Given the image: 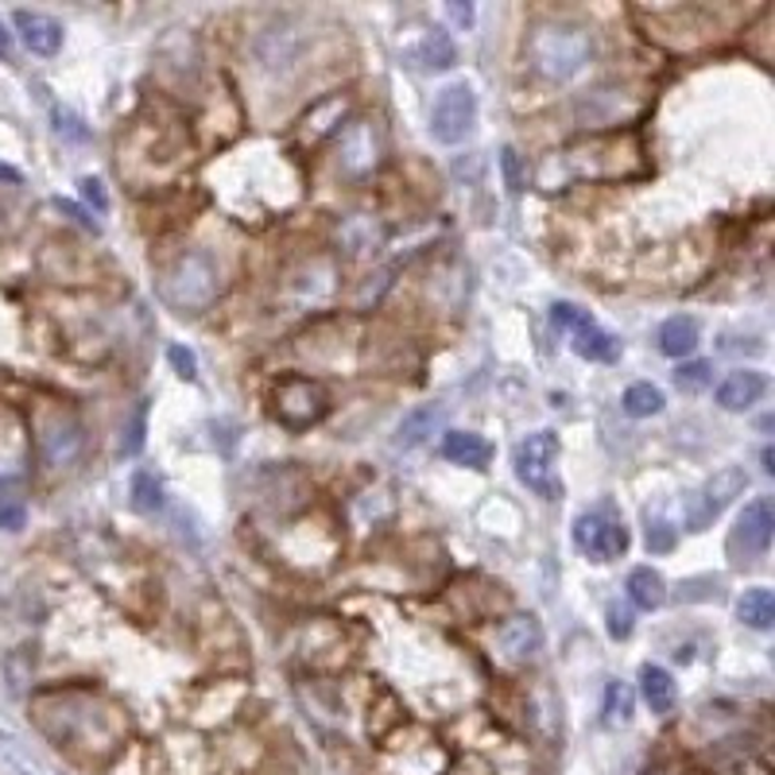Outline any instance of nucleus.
<instances>
[{
  "label": "nucleus",
  "mask_w": 775,
  "mask_h": 775,
  "mask_svg": "<svg viewBox=\"0 0 775 775\" xmlns=\"http://www.w3.org/2000/svg\"><path fill=\"white\" fill-rule=\"evenodd\" d=\"M574 354L585 357V361H616V354H621V341L609 338L605 330H598V326H582V330H574Z\"/></svg>",
  "instance_id": "5701e85b"
},
{
  "label": "nucleus",
  "mask_w": 775,
  "mask_h": 775,
  "mask_svg": "<svg viewBox=\"0 0 775 775\" xmlns=\"http://www.w3.org/2000/svg\"><path fill=\"white\" fill-rule=\"evenodd\" d=\"M82 194H85V198L93 202V206L101 210V214H105V210H109V198H105V191H101V183H98V179H82Z\"/></svg>",
  "instance_id": "4c0bfd02"
},
{
  "label": "nucleus",
  "mask_w": 775,
  "mask_h": 775,
  "mask_svg": "<svg viewBox=\"0 0 775 775\" xmlns=\"http://www.w3.org/2000/svg\"><path fill=\"white\" fill-rule=\"evenodd\" d=\"M299 51H303V31H295L292 23H272V28L256 39V59H261V67L272 70V74L295 67Z\"/></svg>",
  "instance_id": "9b49d317"
},
{
  "label": "nucleus",
  "mask_w": 775,
  "mask_h": 775,
  "mask_svg": "<svg viewBox=\"0 0 775 775\" xmlns=\"http://www.w3.org/2000/svg\"><path fill=\"white\" fill-rule=\"evenodd\" d=\"M160 295L167 307H175L179 315H202L214 307L217 299V264L210 253L191 248L183 253L160 279Z\"/></svg>",
  "instance_id": "f03ea898"
},
{
  "label": "nucleus",
  "mask_w": 775,
  "mask_h": 775,
  "mask_svg": "<svg viewBox=\"0 0 775 775\" xmlns=\"http://www.w3.org/2000/svg\"><path fill=\"white\" fill-rule=\"evenodd\" d=\"M497 640H500V652H504L508 660L523 663L543 647V624H539V616H531V613H516L500 624Z\"/></svg>",
  "instance_id": "f8f14e48"
},
{
  "label": "nucleus",
  "mask_w": 775,
  "mask_h": 775,
  "mask_svg": "<svg viewBox=\"0 0 775 775\" xmlns=\"http://www.w3.org/2000/svg\"><path fill=\"white\" fill-rule=\"evenodd\" d=\"M551 323L559 326V330H582V326H590L593 318L585 315L582 307H574V303H554V307H551Z\"/></svg>",
  "instance_id": "c756f323"
},
{
  "label": "nucleus",
  "mask_w": 775,
  "mask_h": 775,
  "mask_svg": "<svg viewBox=\"0 0 775 775\" xmlns=\"http://www.w3.org/2000/svg\"><path fill=\"white\" fill-rule=\"evenodd\" d=\"M473 121H477V93L466 82L446 85L438 93L435 109H430V136L438 144H461L473 132Z\"/></svg>",
  "instance_id": "39448f33"
},
{
  "label": "nucleus",
  "mask_w": 775,
  "mask_h": 775,
  "mask_svg": "<svg viewBox=\"0 0 775 775\" xmlns=\"http://www.w3.org/2000/svg\"><path fill=\"white\" fill-rule=\"evenodd\" d=\"M144 430H147V404L140 399L136 404V411H132V419H129V427H124V438H121V453H140L144 450Z\"/></svg>",
  "instance_id": "c85d7f7f"
},
{
  "label": "nucleus",
  "mask_w": 775,
  "mask_h": 775,
  "mask_svg": "<svg viewBox=\"0 0 775 775\" xmlns=\"http://www.w3.org/2000/svg\"><path fill=\"white\" fill-rule=\"evenodd\" d=\"M16 28H20L23 43H28L35 54H54L62 47L59 20H51V16H43V12H28V8H20V12H16Z\"/></svg>",
  "instance_id": "dca6fc26"
},
{
  "label": "nucleus",
  "mask_w": 775,
  "mask_h": 775,
  "mask_svg": "<svg viewBox=\"0 0 775 775\" xmlns=\"http://www.w3.org/2000/svg\"><path fill=\"white\" fill-rule=\"evenodd\" d=\"M624 411L632 415V419H647V415H660L663 411V391L655 385H632L629 391H624Z\"/></svg>",
  "instance_id": "a878e982"
},
{
  "label": "nucleus",
  "mask_w": 775,
  "mask_h": 775,
  "mask_svg": "<svg viewBox=\"0 0 775 775\" xmlns=\"http://www.w3.org/2000/svg\"><path fill=\"white\" fill-rule=\"evenodd\" d=\"M698 346V323L691 315H675L660 326V349L667 357H686Z\"/></svg>",
  "instance_id": "412c9836"
},
{
  "label": "nucleus",
  "mask_w": 775,
  "mask_h": 775,
  "mask_svg": "<svg viewBox=\"0 0 775 775\" xmlns=\"http://www.w3.org/2000/svg\"><path fill=\"white\" fill-rule=\"evenodd\" d=\"M647 775H675V772H667V768H652Z\"/></svg>",
  "instance_id": "37998d69"
},
{
  "label": "nucleus",
  "mask_w": 775,
  "mask_h": 775,
  "mask_svg": "<svg viewBox=\"0 0 775 775\" xmlns=\"http://www.w3.org/2000/svg\"><path fill=\"white\" fill-rule=\"evenodd\" d=\"M438 419H442V407L438 404H422V407H415V411H407L404 422H399V430H396V446L399 450H415V446H422L430 435H435Z\"/></svg>",
  "instance_id": "a211bd4d"
},
{
  "label": "nucleus",
  "mask_w": 775,
  "mask_h": 775,
  "mask_svg": "<svg viewBox=\"0 0 775 775\" xmlns=\"http://www.w3.org/2000/svg\"><path fill=\"white\" fill-rule=\"evenodd\" d=\"M647 547L652 551H671L675 547V531H671V523H655V528H647Z\"/></svg>",
  "instance_id": "c9c22d12"
},
{
  "label": "nucleus",
  "mask_w": 775,
  "mask_h": 775,
  "mask_svg": "<svg viewBox=\"0 0 775 775\" xmlns=\"http://www.w3.org/2000/svg\"><path fill=\"white\" fill-rule=\"evenodd\" d=\"M528 59L547 82H570L593 59V35L578 23H543L531 31Z\"/></svg>",
  "instance_id": "f257e3e1"
},
{
  "label": "nucleus",
  "mask_w": 775,
  "mask_h": 775,
  "mask_svg": "<svg viewBox=\"0 0 775 775\" xmlns=\"http://www.w3.org/2000/svg\"><path fill=\"white\" fill-rule=\"evenodd\" d=\"M160 504H163L160 481H155L147 469H140V473L132 477V508H136V512H155Z\"/></svg>",
  "instance_id": "bb28decb"
},
{
  "label": "nucleus",
  "mask_w": 775,
  "mask_h": 775,
  "mask_svg": "<svg viewBox=\"0 0 775 775\" xmlns=\"http://www.w3.org/2000/svg\"><path fill=\"white\" fill-rule=\"evenodd\" d=\"M772 531H775V512L768 500H753V504H745V512H741L737 528H733L730 536V554L737 562H753L761 559L764 551L772 547Z\"/></svg>",
  "instance_id": "1a4fd4ad"
},
{
  "label": "nucleus",
  "mask_w": 775,
  "mask_h": 775,
  "mask_svg": "<svg viewBox=\"0 0 775 775\" xmlns=\"http://www.w3.org/2000/svg\"><path fill=\"white\" fill-rule=\"evenodd\" d=\"M500 171H504V186L512 194H520L523 186H528V179H523L520 152H516V147H504V152H500Z\"/></svg>",
  "instance_id": "2f4dec72"
},
{
  "label": "nucleus",
  "mask_w": 775,
  "mask_h": 775,
  "mask_svg": "<svg viewBox=\"0 0 775 775\" xmlns=\"http://www.w3.org/2000/svg\"><path fill=\"white\" fill-rule=\"evenodd\" d=\"M404 54L422 70H450L453 62H458L453 39L446 35L442 28H427V23L419 28V39H415V43H404Z\"/></svg>",
  "instance_id": "ddd939ff"
},
{
  "label": "nucleus",
  "mask_w": 775,
  "mask_h": 775,
  "mask_svg": "<svg viewBox=\"0 0 775 775\" xmlns=\"http://www.w3.org/2000/svg\"><path fill=\"white\" fill-rule=\"evenodd\" d=\"M516 477L528 485L531 492H539L543 500L562 497L559 481V438L551 430H536L516 446Z\"/></svg>",
  "instance_id": "7ed1b4c3"
},
{
  "label": "nucleus",
  "mask_w": 775,
  "mask_h": 775,
  "mask_svg": "<svg viewBox=\"0 0 775 775\" xmlns=\"http://www.w3.org/2000/svg\"><path fill=\"white\" fill-rule=\"evenodd\" d=\"M59 210H67V214H70V217H78V222H82V225H85V230H93V222H90V217H85V214H82V210H78V206H74V202H62V198H59Z\"/></svg>",
  "instance_id": "a19ab883"
},
{
  "label": "nucleus",
  "mask_w": 775,
  "mask_h": 775,
  "mask_svg": "<svg viewBox=\"0 0 775 775\" xmlns=\"http://www.w3.org/2000/svg\"><path fill=\"white\" fill-rule=\"evenodd\" d=\"M629 598H632V605L636 609H660L663 601H667V585H663V578H660V570H652V567H636L629 574Z\"/></svg>",
  "instance_id": "4be33fe9"
},
{
  "label": "nucleus",
  "mask_w": 775,
  "mask_h": 775,
  "mask_svg": "<svg viewBox=\"0 0 775 775\" xmlns=\"http://www.w3.org/2000/svg\"><path fill=\"white\" fill-rule=\"evenodd\" d=\"M640 691H644V702L652 706V714H671L675 710V679L667 675L663 667H655V663H647L644 671H640Z\"/></svg>",
  "instance_id": "aec40b11"
},
{
  "label": "nucleus",
  "mask_w": 775,
  "mask_h": 775,
  "mask_svg": "<svg viewBox=\"0 0 775 775\" xmlns=\"http://www.w3.org/2000/svg\"><path fill=\"white\" fill-rule=\"evenodd\" d=\"M764 391H768V377H764V373L737 369L722 380V388H717V404H722L725 411H748L753 404H761Z\"/></svg>",
  "instance_id": "4468645a"
},
{
  "label": "nucleus",
  "mask_w": 775,
  "mask_h": 775,
  "mask_svg": "<svg viewBox=\"0 0 775 775\" xmlns=\"http://www.w3.org/2000/svg\"><path fill=\"white\" fill-rule=\"evenodd\" d=\"M632 717V686L609 683L605 686V725H624Z\"/></svg>",
  "instance_id": "cd10ccee"
},
{
  "label": "nucleus",
  "mask_w": 775,
  "mask_h": 775,
  "mask_svg": "<svg viewBox=\"0 0 775 775\" xmlns=\"http://www.w3.org/2000/svg\"><path fill=\"white\" fill-rule=\"evenodd\" d=\"M385 225L377 222V217H369V214H354V217H346L341 222V230H338V241H341V248H346L349 256H373L380 245H385Z\"/></svg>",
  "instance_id": "2eb2a0df"
},
{
  "label": "nucleus",
  "mask_w": 775,
  "mask_h": 775,
  "mask_svg": "<svg viewBox=\"0 0 775 775\" xmlns=\"http://www.w3.org/2000/svg\"><path fill=\"white\" fill-rule=\"evenodd\" d=\"M341 113H346V98H330L323 101V105L315 109V113L303 121V140L307 144H318V140L326 136V132H334L341 124Z\"/></svg>",
  "instance_id": "393cba45"
},
{
  "label": "nucleus",
  "mask_w": 775,
  "mask_h": 775,
  "mask_svg": "<svg viewBox=\"0 0 775 775\" xmlns=\"http://www.w3.org/2000/svg\"><path fill=\"white\" fill-rule=\"evenodd\" d=\"M167 357H171V365H175V369H179V377H186V380L198 377V365H194V354H191V349L171 346V349H167Z\"/></svg>",
  "instance_id": "72a5a7b5"
},
{
  "label": "nucleus",
  "mask_w": 775,
  "mask_h": 775,
  "mask_svg": "<svg viewBox=\"0 0 775 775\" xmlns=\"http://www.w3.org/2000/svg\"><path fill=\"white\" fill-rule=\"evenodd\" d=\"M54 121H59V132H67V136H74V140H85V129H78V121L70 113H54Z\"/></svg>",
  "instance_id": "ea45409f"
},
{
  "label": "nucleus",
  "mask_w": 775,
  "mask_h": 775,
  "mask_svg": "<svg viewBox=\"0 0 775 775\" xmlns=\"http://www.w3.org/2000/svg\"><path fill=\"white\" fill-rule=\"evenodd\" d=\"M745 485H748V473H745V469H737V466L717 469V473L706 481V489H702L698 497L691 500V512H686V520H691V531L710 528V523H714L717 516H722L725 508H730L733 500H737L741 492H745Z\"/></svg>",
  "instance_id": "0eeeda50"
},
{
  "label": "nucleus",
  "mask_w": 775,
  "mask_h": 775,
  "mask_svg": "<svg viewBox=\"0 0 775 775\" xmlns=\"http://www.w3.org/2000/svg\"><path fill=\"white\" fill-rule=\"evenodd\" d=\"M391 284V268L388 272H377V276H369V284L361 287V295H357V307H369V303H377L380 299V292H385V287Z\"/></svg>",
  "instance_id": "473e14b6"
},
{
  "label": "nucleus",
  "mask_w": 775,
  "mask_h": 775,
  "mask_svg": "<svg viewBox=\"0 0 775 775\" xmlns=\"http://www.w3.org/2000/svg\"><path fill=\"white\" fill-rule=\"evenodd\" d=\"M442 453L450 461H458V466L485 469V466H489V458H492V446L485 442L481 435H473V430H446Z\"/></svg>",
  "instance_id": "f3484780"
},
{
  "label": "nucleus",
  "mask_w": 775,
  "mask_h": 775,
  "mask_svg": "<svg viewBox=\"0 0 775 775\" xmlns=\"http://www.w3.org/2000/svg\"><path fill=\"white\" fill-rule=\"evenodd\" d=\"M334 287H338V279H334V268L326 261H315L307 272H299V276L292 279V292H295V299H299L303 307H307V303L315 307V303L330 299Z\"/></svg>",
  "instance_id": "6ab92c4d"
},
{
  "label": "nucleus",
  "mask_w": 775,
  "mask_h": 775,
  "mask_svg": "<svg viewBox=\"0 0 775 775\" xmlns=\"http://www.w3.org/2000/svg\"><path fill=\"white\" fill-rule=\"evenodd\" d=\"M737 616L748 624V629H772L775 621V598L772 590H764V585H756V590H745V598L737 601Z\"/></svg>",
  "instance_id": "b1692460"
},
{
  "label": "nucleus",
  "mask_w": 775,
  "mask_h": 775,
  "mask_svg": "<svg viewBox=\"0 0 775 775\" xmlns=\"http://www.w3.org/2000/svg\"><path fill=\"white\" fill-rule=\"evenodd\" d=\"M632 632V613L621 605H609V636L613 640H624Z\"/></svg>",
  "instance_id": "f704fd0d"
},
{
  "label": "nucleus",
  "mask_w": 775,
  "mask_h": 775,
  "mask_svg": "<svg viewBox=\"0 0 775 775\" xmlns=\"http://www.w3.org/2000/svg\"><path fill=\"white\" fill-rule=\"evenodd\" d=\"M330 411V396L318 380L310 377H287L276 385V419L287 430H307L315 427L323 415Z\"/></svg>",
  "instance_id": "20e7f679"
},
{
  "label": "nucleus",
  "mask_w": 775,
  "mask_h": 775,
  "mask_svg": "<svg viewBox=\"0 0 775 775\" xmlns=\"http://www.w3.org/2000/svg\"><path fill=\"white\" fill-rule=\"evenodd\" d=\"M82 446H85V427L74 415H59V419L39 435V453H43V461L54 469L70 466V461L82 453Z\"/></svg>",
  "instance_id": "9d476101"
},
{
  "label": "nucleus",
  "mask_w": 775,
  "mask_h": 775,
  "mask_svg": "<svg viewBox=\"0 0 775 775\" xmlns=\"http://www.w3.org/2000/svg\"><path fill=\"white\" fill-rule=\"evenodd\" d=\"M380 152H385V140H380L377 121H354L341 132V152L338 167L346 179H365L380 167Z\"/></svg>",
  "instance_id": "6e6552de"
},
{
  "label": "nucleus",
  "mask_w": 775,
  "mask_h": 775,
  "mask_svg": "<svg viewBox=\"0 0 775 775\" xmlns=\"http://www.w3.org/2000/svg\"><path fill=\"white\" fill-rule=\"evenodd\" d=\"M8 47H12V35H8V28L0 23V54H8Z\"/></svg>",
  "instance_id": "79ce46f5"
},
{
  "label": "nucleus",
  "mask_w": 775,
  "mask_h": 775,
  "mask_svg": "<svg viewBox=\"0 0 775 775\" xmlns=\"http://www.w3.org/2000/svg\"><path fill=\"white\" fill-rule=\"evenodd\" d=\"M574 547L590 554L593 562H613L629 551V531L621 520H609L605 512H585L574 520Z\"/></svg>",
  "instance_id": "423d86ee"
},
{
  "label": "nucleus",
  "mask_w": 775,
  "mask_h": 775,
  "mask_svg": "<svg viewBox=\"0 0 775 775\" xmlns=\"http://www.w3.org/2000/svg\"><path fill=\"white\" fill-rule=\"evenodd\" d=\"M446 16H450L453 23H461V28H469V23H473V4H461V0H450V4H446Z\"/></svg>",
  "instance_id": "58836bf2"
},
{
  "label": "nucleus",
  "mask_w": 775,
  "mask_h": 775,
  "mask_svg": "<svg viewBox=\"0 0 775 775\" xmlns=\"http://www.w3.org/2000/svg\"><path fill=\"white\" fill-rule=\"evenodd\" d=\"M23 520H28L23 504H0V528H4V531H20Z\"/></svg>",
  "instance_id": "e433bc0d"
},
{
  "label": "nucleus",
  "mask_w": 775,
  "mask_h": 775,
  "mask_svg": "<svg viewBox=\"0 0 775 775\" xmlns=\"http://www.w3.org/2000/svg\"><path fill=\"white\" fill-rule=\"evenodd\" d=\"M710 380H714V373H710L706 361H691V365H683V369L675 373V385L683 391H702Z\"/></svg>",
  "instance_id": "7c9ffc66"
}]
</instances>
